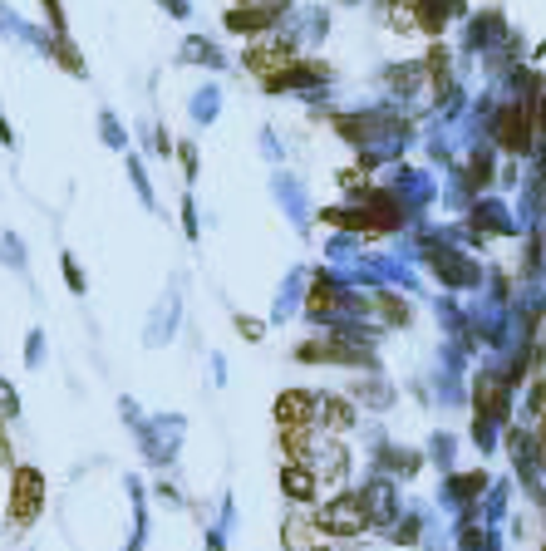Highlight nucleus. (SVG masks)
<instances>
[{
  "label": "nucleus",
  "instance_id": "nucleus-1",
  "mask_svg": "<svg viewBox=\"0 0 546 551\" xmlns=\"http://www.w3.org/2000/svg\"><path fill=\"white\" fill-rule=\"evenodd\" d=\"M40 517H45V473L35 463H15L5 488V522L10 532H30Z\"/></svg>",
  "mask_w": 546,
  "mask_h": 551
},
{
  "label": "nucleus",
  "instance_id": "nucleus-2",
  "mask_svg": "<svg viewBox=\"0 0 546 551\" xmlns=\"http://www.w3.org/2000/svg\"><path fill=\"white\" fill-rule=\"evenodd\" d=\"M310 522H315V532H330V537H360L364 527H369V512H364L360 492H340V497H330Z\"/></svg>",
  "mask_w": 546,
  "mask_h": 551
},
{
  "label": "nucleus",
  "instance_id": "nucleus-3",
  "mask_svg": "<svg viewBox=\"0 0 546 551\" xmlns=\"http://www.w3.org/2000/svg\"><path fill=\"white\" fill-rule=\"evenodd\" d=\"M532 104H507L502 114H497V143L507 148V153H522V148H532Z\"/></svg>",
  "mask_w": 546,
  "mask_h": 551
},
{
  "label": "nucleus",
  "instance_id": "nucleus-4",
  "mask_svg": "<svg viewBox=\"0 0 546 551\" xmlns=\"http://www.w3.org/2000/svg\"><path fill=\"white\" fill-rule=\"evenodd\" d=\"M281 10L286 5H232L227 10V35H246V40H256V35H266L276 20H281Z\"/></svg>",
  "mask_w": 546,
  "mask_h": 551
},
{
  "label": "nucleus",
  "instance_id": "nucleus-5",
  "mask_svg": "<svg viewBox=\"0 0 546 551\" xmlns=\"http://www.w3.org/2000/svg\"><path fill=\"white\" fill-rule=\"evenodd\" d=\"M242 64L256 74V79H271L276 69L291 64V40H256V45L242 55Z\"/></svg>",
  "mask_w": 546,
  "mask_h": 551
},
{
  "label": "nucleus",
  "instance_id": "nucleus-6",
  "mask_svg": "<svg viewBox=\"0 0 546 551\" xmlns=\"http://www.w3.org/2000/svg\"><path fill=\"white\" fill-rule=\"evenodd\" d=\"M276 424L281 429H315V394L310 389H286L276 399Z\"/></svg>",
  "mask_w": 546,
  "mask_h": 551
},
{
  "label": "nucleus",
  "instance_id": "nucleus-7",
  "mask_svg": "<svg viewBox=\"0 0 546 551\" xmlns=\"http://www.w3.org/2000/svg\"><path fill=\"white\" fill-rule=\"evenodd\" d=\"M281 492L291 497V502H315V492H320V483L310 478V468H301V463H286L281 468Z\"/></svg>",
  "mask_w": 546,
  "mask_h": 551
},
{
  "label": "nucleus",
  "instance_id": "nucleus-8",
  "mask_svg": "<svg viewBox=\"0 0 546 551\" xmlns=\"http://www.w3.org/2000/svg\"><path fill=\"white\" fill-rule=\"evenodd\" d=\"M45 55L60 64L64 74H74V79H84L89 69H84V55H79V45L69 40V35H50V45H45Z\"/></svg>",
  "mask_w": 546,
  "mask_h": 551
},
{
  "label": "nucleus",
  "instance_id": "nucleus-9",
  "mask_svg": "<svg viewBox=\"0 0 546 551\" xmlns=\"http://www.w3.org/2000/svg\"><path fill=\"white\" fill-rule=\"evenodd\" d=\"M340 301H345V296H340L330 281H315V286H310V306H305V310H310L315 320H330V315L340 310Z\"/></svg>",
  "mask_w": 546,
  "mask_h": 551
},
{
  "label": "nucleus",
  "instance_id": "nucleus-10",
  "mask_svg": "<svg viewBox=\"0 0 546 551\" xmlns=\"http://www.w3.org/2000/svg\"><path fill=\"white\" fill-rule=\"evenodd\" d=\"M60 271H64V286H69L74 296H84V291H89V276H84V266H79V261H74L69 251L60 256Z\"/></svg>",
  "mask_w": 546,
  "mask_h": 551
},
{
  "label": "nucleus",
  "instance_id": "nucleus-11",
  "mask_svg": "<svg viewBox=\"0 0 546 551\" xmlns=\"http://www.w3.org/2000/svg\"><path fill=\"white\" fill-rule=\"evenodd\" d=\"M0 261L10 266V271H25V246L15 232H0Z\"/></svg>",
  "mask_w": 546,
  "mask_h": 551
},
{
  "label": "nucleus",
  "instance_id": "nucleus-12",
  "mask_svg": "<svg viewBox=\"0 0 546 551\" xmlns=\"http://www.w3.org/2000/svg\"><path fill=\"white\" fill-rule=\"evenodd\" d=\"M45 20H50V35H69V15H64V0H40Z\"/></svg>",
  "mask_w": 546,
  "mask_h": 551
},
{
  "label": "nucleus",
  "instance_id": "nucleus-13",
  "mask_svg": "<svg viewBox=\"0 0 546 551\" xmlns=\"http://www.w3.org/2000/svg\"><path fill=\"white\" fill-rule=\"evenodd\" d=\"M99 133H104V143H109V148H123V128H119L114 114H104V119H99Z\"/></svg>",
  "mask_w": 546,
  "mask_h": 551
},
{
  "label": "nucleus",
  "instance_id": "nucleus-14",
  "mask_svg": "<svg viewBox=\"0 0 546 551\" xmlns=\"http://www.w3.org/2000/svg\"><path fill=\"white\" fill-rule=\"evenodd\" d=\"M45 360V335L40 330H30V345H25V365H40Z\"/></svg>",
  "mask_w": 546,
  "mask_h": 551
},
{
  "label": "nucleus",
  "instance_id": "nucleus-15",
  "mask_svg": "<svg viewBox=\"0 0 546 551\" xmlns=\"http://www.w3.org/2000/svg\"><path fill=\"white\" fill-rule=\"evenodd\" d=\"M0 414H5V419H15V414H20V399H15V389H10L5 379H0Z\"/></svg>",
  "mask_w": 546,
  "mask_h": 551
},
{
  "label": "nucleus",
  "instance_id": "nucleus-16",
  "mask_svg": "<svg viewBox=\"0 0 546 551\" xmlns=\"http://www.w3.org/2000/svg\"><path fill=\"white\" fill-rule=\"evenodd\" d=\"M237 330L246 340H261V320H251V315H237Z\"/></svg>",
  "mask_w": 546,
  "mask_h": 551
},
{
  "label": "nucleus",
  "instance_id": "nucleus-17",
  "mask_svg": "<svg viewBox=\"0 0 546 551\" xmlns=\"http://www.w3.org/2000/svg\"><path fill=\"white\" fill-rule=\"evenodd\" d=\"M182 168H187V178H197V153H192V143H182Z\"/></svg>",
  "mask_w": 546,
  "mask_h": 551
},
{
  "label": "nucleus",
  "instance_id": "nucleus-18",
  "mask_svg": "<svg viewBox=\"0 0 546 551\" xmlns=\"http://www.w3.org/2000/svg\"><path fill=\"white\" fill-rule=\"evenodd\" d=\"M0 463H10V429H5V414H0Z\"/></svg>",
  "mask_w": 546,
  "mask_h": 551
},
{
  "label": "nucleus",
  "instance_id": "nucleus-19",
  "mask_svg": "<svg viewBox=\"0 0 546 551\" xmlns=\"http://www.w3.org/2000/svg\"><path fill=\"white\" fill-rule=\"evenodd\" d=\"M0 143H5V148H15V128H10V119H5V114H0Z\"/></svg>",
  "mask_w": 546,
  "mask_h": 551
},
{
  "label": "nucleus",
  "instance_id": "nucleus-20",
  "mask_svg": "<svg viewBox=\"0 0 546 551\" xmlns=\"http://www.w3.org/2000/svg\"><path fill=\"white\" fill-rule=\"evenodd\" d=\"M532 119H537V128L546 133V94H542V104H532Z\"/></svg>",
  "mask_w": 546,
  "mask_h": 551
},
{
  "label": "nucleus",
  "instance_id": "nucleus-21",
  "mask_svg": "<svg viewBox=\"0 0 546 551\" xmlns=\"http://www.w3.org/2000/svg\"><path fill=\"white\" fill-rule=\"evenodd\" d=\"M163 5H168L173 15H187V0H163Z\"/></svg>",
  "mask_w": 546,
  "mask_h": 551
},
{
  "label": "nucleus",
  "instance_id": "nucleus-22",
  "mask_svg": "<svg viewBox=\"0 0 546 551\" xmlns=\"http://www.w3.org/2000/svg\"><path fill=\"white\" fill-rule=\"evenodd\" d=\"M542 453H546V424H542Z\"/></svg>",
  "mask_w": 546,
  "mask_h": 551
},
{
  "label": "nucleus",
  "instance_id": "nucleus-23",
  "mask_svg": "<svg viewBox=\"0 0 546 551\" xmlns=\"http://www.w3.org/2000/svg\"><path fill=\"white\" fill-rule=\"evenodd\" d=\"M310 551H320V547H310Z\"/></svg>",
  "mask_w": 546,
  "mask_h": 551
}]
</instances>
